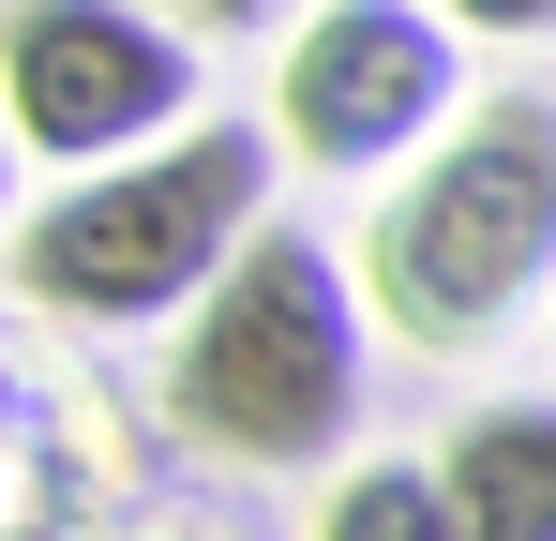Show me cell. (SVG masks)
Returning <instances> with one entry per match:
<instances>
[{
	"label": "cell",
	"mask_w": 556,
	"mask_h": 541,
	"mask_svg": "<svg viewBox=\"0 0 556 541\" xmlns=\"http://www.w3.org/2000/svg\"><path fill=\"white\" fill-rule=\"evenodd\" d=\"M452 466L421 451V466H362V481H331V541H452Z\"/></svg>",
	"instance_id": "cell-7"
},
{
	"label": "cell",
	"mask_w": 556,
	"mask_h": 541,
	"mask_svg": "<svg viewBox=\"0 0 556 541\" xmlns=\"http://www.w3.org/2000/svg\"><path fill=\"white\" fill-rule=\"evenodd\" d=\"M0 105L30 166H105L181 136L211 105V61H195V15L166 0H0Z\"/></svg>",
	"instance_id": "cell-4"
},
{
	"label": "cell",
	"mask_w": 556,
	"mask_h": 541,
	"mask_svg": "<svg viewBox=\"0 0 556 541\" xmlns=\"http://www.w3.org/2000/svg\"><path fill=\"white\" fill-rule=\"evenodd\" d=\"M466 15L437 0H316L301 30H286V76H271V121L301 166L331 180H391L437 121L466 105Z\"/></svg>",
	"instance_id": "cell-5"
},
{
	"label": "cell",
	"mask_w": 556,
	"mask_h": 541,
	"mask_svg": "<svg viewBox=\"0 0 556 541\" xmlns=\"http://www.w3.org/2000/svg\"><path fill=\"white\" fill-rule=\"evenodd\" d=\"M437 466H452V512H466V541H556V391L466 406Z\"/></svg>",
	"instance_id": "cell-6"
},
{
	"label": "cell",
	"mask_w": 556,
	"mask_h": 541,
	"mask_svg": "<svg viewBox=\"0 0 556 541\" xmlns=\"http://www.w3.org/2000/svg\"><path fill=\"white\" fill-rule=\"evenodd\" d=\"M166 15H195V30H256L271 0H166Z\"/></svg>",
	"instance_id": "cell-9"
},
{
	"label": "cell",
	"mask_w": 556,
	"mask_h": 541,
	"mask_svg": "<svg viewBox=\"0 0 556 541\" xmlns=\"http://www.w3.org/2000/svg\"><path fill=\"white\" fill-rule=\"evenodd\" d=\"M362 286L391 347H496L556 286V90H466L452 121L376 180Z\"/></svg>",
	"instance_id": "cell-3"
},
{
	"label": "cell",
	"mask_w": 556,
	"mask_h": 541,
	"mask_svg": "<svg viewBox=\"0 0 556 541\" xmlns=\"http://www.w3.org/2000/svg\"><path fill=\"white\" fill-rule=\"evenodd\" d=\"M437 15H466L481 46H542V30H556V0H437Z\"/></svg>",
	"instance_id": "cell-8"
},
{
	"label": "cell",
	"mask_w": 556,
	"mask_h": 541,
	"mask_svg": "<svg viewBox=\"0 0 556 541\" xmlns=\"http://www.w3.org/2000/svg\"><path fill=\"white\" fill-rule=\"evenodd\" d=\"M271 166H286V121L195 105L181 136H151V151L61 166V196H30V211L0 226V270H15L30 316L151 331V316H181L195 286L271 226Z\"/></svg>",
	"instance_id": "cell-2"
},
{
	"label": "cell",
	"mask_w": 556,
	"mask_h": 541,
	"mask_svg": "<svg viewBox=\"0 0 556 541\" xmlns=\"http://www.w3.org/2000/svg\"><path fill=\"white\" fill-rule=\"evenodd\" d=\"M376 331L391 316H376L362 256H331L316 226H256L166 331V437L211 466H271V481L346 466Z\"/></svg>",
	"instance_id": "cell-1"
},
{
	"label": "cell",
	"mask_w": 556,
	"mask_h": 541,
	"mask_svg": "<svg viewBox=\"0 0 556 541\" xmlns=\"http://www.w3.org/2000/svg\"><path fill=\"white\" fill-rule=\"evenodd\" d=\"M15 151H30V136H15V105H0V211H15Z\"/></svg>",
	"instance_id": "cell-10"
}]
</instances>
